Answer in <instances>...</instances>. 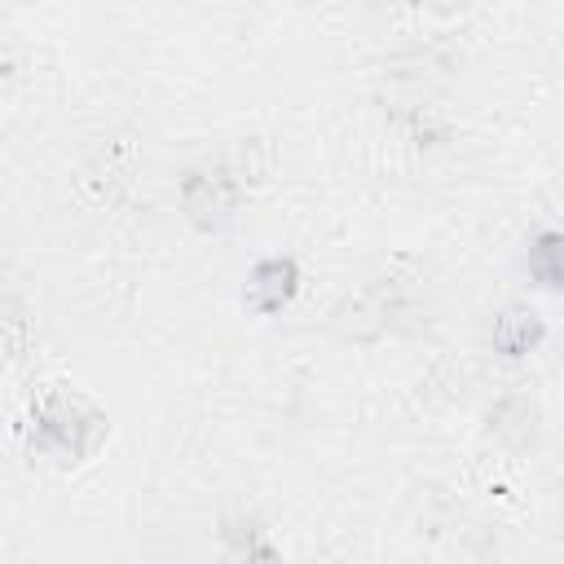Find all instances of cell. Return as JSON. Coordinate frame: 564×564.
<instances>
[{"instance_id":"6da1fadb","label":"cell","mask_w":564,"mask_h":564,"mask_svg":"<svg viewBox=\"0 0 564 564\" xmlns=\"http://www.w3.org/2000/svg\"><path fill=\"white\" fill-rule=\"evenodd\" d=\"M101 432H106V419H101L84 397L57 392V397H48V401L40 405V414H35V445L62 454L66 463L88 458L93 445L101 441Z\"/></svg>"},{"instance_id":"7a4b0ae2","label":"cell","mask_w":564,"mask_h":564,"mask_svg":"<svg viewBox=\"0 0 564 564\" xmlns=\"http://www.w3.org/2000/svg\"><path fill=\"white\" fill-rule=\"evenodd\" d=\"M242 185L229 167H194L181 181V212L198 234H220L238 216Z\"/></svg>"},{"instance_id":"3957f363","label":"cell","mask_w":564,"mask_h":564,"mask_svg":"<svg viewBox=\"0 0 564 564\" xmlns=\"http://www.w3.org/2000/svg\"><path fill=\"white\" fill-rule=\"evenodd\" d=\"M300 291V264L291 256H269L247 273V304L256 313H282Z\"/></svg>"},{"instance_id":"277c9868","label":"cell","mask_w":564,"mask_h":564,"mask_svg":"<svg viewBox=\"0 0 564 564\" xmlns=\"http://www.w3.org/2000/svg\"><path fill=\"white\" fill-rule=\"evenodd\" d=\"M542 317L533 313V308H520V304H511V308H502L498 313V322H494V348L502 352V357H524L538 339H542Z\"/></svg>"},{"instance_id":"5b68a950","label":"cell","mask_w":564,"mask_h":564,"mask_svg":"<svg viewBox=\"0 0 564 564\" xmlns=\"http://www.w3.org/2000/svg\"><path fill=\"white\" fill-rule=\"evenodd\" d=\"M529 273H533L546 291H560V286H564V242H560L555 229H546V234H538V238L529 242Z\"/></svg>"},{"instance_id":"8992f818","label":"cell","mask_w":564,"mask_h":564,"mask_svg":"<svg viewBox=\"0 0 564 564\" xmlns=\"http://www.w3.org/2000/svg\"><path fill=\"white\" fill-rule=\"evenodd\" d=\"M238 564H282V555L273 551V546H264V542H251L247 551H242V560Z\"/></svg>"}]
</instances>
